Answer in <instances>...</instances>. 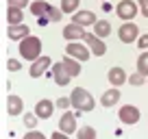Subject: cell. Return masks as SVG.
<instances>
[{"instance_id": "obj_10", "label": "cell", "mask_w": 148, "mask_h": 139, "mask_svg": "<svg viewBox=\"0 0 148 139\" xmlns=\"http://www.w3.org/2000/svg\"><path fill=\"white\" fill-rule=\"evenodd\" d=\"M59 130H63L65 135L76 133V115L70 113L68 109H65V113L61 115V120H59Z\"/></svg>"}, {"instance_id": "obj_6", "label": "cell", "mask_w": 148, "mask_h": 139, "mask_svg": "<svg viewBox=\"0 0 148 139\" xmlns=\"http://www.w3.org/2000/svg\"><path fill=\"white\" fill-rule=\"evenodd\" d=\"M85 44L89 46V50H92V55H96V57H102L107 52V46H105V42H102L98 35H89V33H85Z\"/></svg>"}, {"instance_id": "obj_9", "label": "cell", "mask_w": 148, "mask_h": 139, "mask_svg": "<svg viewBox=\"0 0 148 139\" xmlns=\"http://www.w3.org/2000/svg\"><path fill=\"white\" fill-rule=\"evenodd\" d=\"M55 102H50V100H46V98H44V100H39L35 104V113H37V117H39V120H50L52 117V113H55Z\"/></svg>"}, {"instance_id": "obj_7", "label": "cell", "mask_w": 148, "mask_h": 139, "mask_svg": "<svg viewBox=\"0 0 148 139\" xmlns=\"http://www.w3.org/2000/svg\"><path fill=\"white\" fill-rule=\"evenodd\" d=\"M118 117H120V122H124V124H137L139 122V109L133 107V104H124V107L120 109V113H118Z\"/></svg>"}, {"instance_id": "obj_30", "label": "cell", "mask_w": 148, "mask_h": 139, "mask_svg": "<svg viewBox=\"0 0 148 139\" xmlns=\"http://www.w3.org/2000/svg\"><path fill=\"white\" fill-rule=\"evenodd\" d=\"M26 139H44V133H39V130H28L26 133Z\"/></svg>"}, {"instance_id": "obj_8", "label": "cell", "mask_w": 148, "mask_h": 139, "mask_svg": "<svg viewBox=\"0 0 148 139\" xmlns=\"http://www.w3.org/2000/svg\"><path fill=\"white\" fill-rule=\"evenodd\" d=\"M48 67H50V59H48V57H39V59H35V61L31 63L28 74H31V78H39V76L46 74Z\"/></svg>"}, {"instance_id": "obj_15", "label": "cell", "mask_w": 148, "mask_h": 139, "mask_svg": "<svg viewBox=\"0 0 148 139\" xmlns=\"http://www.w3.org/2000/svg\"><path fill=\"white\" fill-rule=\"evenodd\" d=\"M7 104H9L7 111H9V115H13V117L24 111V100L20 96H9V98H7Z\"/></svg>"}, {"instance_id": "obj_11", "label": "cell", "mask_w": 148, "mask_h": 139, "mask_svg": "<svg viewBox=\"0 0 148 139\" xmlns=\"http://www.w3.org/2000/svg\"><path fill=\"white\" fill-rule=\"evenodd\" d=\"M52 76H55V83L59 85V87H68L70 78H72L63 63H55V65H52Z\"/></svg>"}, {"instance_id": "obj_29", "label": "cell", "mask_w": 148, "mask_h": 139, "mask_svg": "<svg viewBox=\"0 0 148 139\" xmlns=\"http://www.w3.org/2000/svg\"><path fill=\"white\" fill-rule=\"evenodd\" d=\"M55 104H57L59 109H63V111H65V109H68L70 104H72V100H68V98H59V100H57Z\"/></svg>"}, {"instance_id": "obj_27", "label": "cell", "mask_w": 148, "mask_h": 139, "mask_svg": "<svg viewBox=\"0 0 148 139\" xmlns=\"http://www.w3.org/2000/svg\"><path fill=\"white\" fill-rule=\"evenodd\" d=\"M61 13H63V11L57 9V7H50V9H48V18H50L52 22H59V20H61Z\"/></svg>"}, {"instance_id": "obj_32", "label": "cell", "mask_w": 148, "mask_h": 139, "mask_svg": "<svg viewBox=\"0 0 148 139\" xmlns=\"http://www.w3.org/2000/svg\"><path fill=\"white\" fill-rule=\"evenodd\" d=\"M137 46L142 48V50H146V48H148V35H139V39H137Z\"/></svg>"}, {"instance_id": "obj_25", "label": "cell", "mask_w": 148, "mask_h": 139, "mask_svg": "<svg viewBox=\"0 0 148 139\" xmlns=\"http://www.w3.org/2000/svg\"><path fill=\"white\" fill-rule=\"evenodd\" d=\"M37 120H39V117H37V113H26V115H24V126H26L28 130L35 128V126H37Z\"/></svg>"}, {"instance_id": "obj_24", "label": "cell", "mask_w": 148, "mask_h": 139, "mask_svg": "<svg viewBox=\"0 0 148 139\" xmlns=\"http://www.w3.org/2000/svg\"><path fill=\"white\" fill-rule=\"evenodd\" d=\"M76 135H79V139H94L96 137V130L92 126H83V128L76 130Z\"/></svg>"}, {"instance_id": "obj_18", "label": "cell", "mask_w": 148, "mask_h": 139, "mask_svg": "<svg viewBox=\"0 0 148 139\" xmlns=\"http://www.w3.org/2000/svg\"><path fill=\"white\" fill-rule=\"evenodd\" d=\"M100 102H102V107H113L116 102H120V89L113 87V89H109V91H105L102 98H100Z\"/></svg>"}, {"instance_id": "obj_4", "label": "cell", "mask_w": 148, "mask_h": 139, "mask_svg": "<svg viewBox=\"0 0 148 139\" xmlns=\"http://www.w3.org/2000/svg\"><path fill=\"white\" fill-rule=\"evenodd\" d=\"M116 13H118V18H122V20H133L135 15H137V5H135L133 0H122L120 5L116 7Z\"/></svg>"}, {"instance_id": "obj_34", "label": "cell", "mask_w": 148, "mask_h": 139, "mask_svg": "<svg viewBox=\"0 0 148 139\" xmlns=\"http://www.w3.org/2000/svg\"><path fill=\"white\" fill-rule=\"evenodd\" d=\"M142 13H144V18H148V7H146V9H142Z\"/></svg>"}, {"instance_id": "obj_1", "label": "cell", "mask_w": 148, "mask_h": 139, "mask_svg": "<svg viewBox=\"0 0 148 139\" xmlns=\"http://www.w3.org/2000/svg\"><path fill=\"white\" fill-rule=\"evenodd\" d=\"M39 52H42V39L39 37L28 35V37H24L20 42V55H22V59L33 63L35 59H39Z\"/></svg>"}, {"instance_id": "obj_28", "label": "cell", "mask_w": 148, "mask_h": 139, "mask_svg": "<svg viewBox=\"0 0 148 139\" xmlns=\"http://www.w3.org/2000/svg\"><path fill=\"white\" fill-rule=\"evenodd\" d=\"M7 67H9V72H18V70H22V65H20V61L9 59V61H7Z\"/></svg>"}, {"instance_id": "obj_14", "label": "cell", "mask_w": 148, "mask_h": 139, "mask_svg": "<svg viewBox=\"0 0 148 139\" xmlns=\"http://www.w3.org/2000/svg\"><path fill=\"white\" fill-rule=\"evenodd\" d=\"M126 80H129V76L124 74V70H122V67H111L109 70V83L113 85V87H122Z\"/></svg>"}, {"instance_id": "obj_2", "label": "cell", "mask_w": 148, "mask_h": 139, "mask_svg": "<svg viewBox=\"0 0 148 139\" xmlns=\"http://www.w3.org/2000/svg\"><path fill=\"white\" fill-rule=\"evenodd\" d=\"M70 100H72V107L76 109V111H94V98L89 91H85L83 87H74L72 89V96H70Z\"/></svg>"}, {"instance_id": "obj_20", "label": "cell", "mask_w": 148, "mask_h": 139, "mask_svg": "<svg viewBox=\"0 0 148 139\" xmlns=\"http://www.w3.org/2000/svg\"><path fill=\"white\" fill-rule=\"evenodd\" d=\"M109 33H111V24L107 22V20H100V22L94 24V35H98L100 39H105Z\"/></svg>"}, {"instance_id": "obj_26", "label": "cell", "mask_w": 148, "mask_h": 139, "mask_svg": "<svg viewBox=\"0 0 148 139\" xmlns=\"http://www.w3.org/2000/svg\"><path fill=\"white\" fill-rule=\"evenodd\" d=\"M129 83L133 85V87H139V85L144 83V74H142V72H135L133 76H129Z\"/></svg>"}, {"instance_id": "obj_16", "label": "cell", "mask_w": 148, "mask_h": 139, "mask_svg": "<svg viewBox=\"0 0 148 139\" xmlns=\"http://www.w3.org/2000/svg\"><path fill=\"white\" fill-rule=\"evenodd\" d=\"M7 35H9L11 39H24L31 35V31H28L26 24H11L9 31H7Z\"/></svg>"}, {"instance_id": "obj_13", "label": "cell", "mask_w": 148, "mask_h": 139, "mask_svg": "<svg viewBox=\"0 0 148 139\" xmlns=\"http://www.w3.org/2000/svg\"><path fill=\"white\" fill-rule=\"evenodd\" d=\"M72 22H74V24H79V26H94L98 20H96V15H94L92 11H76Z\"/></svg>"}, {"instance_id": "obj_22", "label": "cell", "mask_w": 148, "mask_h": 139, "mask_svg": "<svg viewBox=\"0 0 148 139\" xmlns=\"http://www.w3.org/2000/svg\"><path fill=\"white\" fill-rule=\"evenodd\" d=\"M81 0H61V11L63 13H76Z\"/></svg>"}, {"instance_id": "obj_3", "label": "cell", "mask_w": 148, "mask_h": 139, "mask_svg": "<svg viewBox=\"0 0 148 139\" xmlns=\"http://www.w3.org/2000/svg\"><path fill=\"white\" fill-rule=\"evenodd\" d=\"M118 37H120V42H124V44H133L135 39H139V28H137V24H133V22L122 24L120 31H118Z\"/></svg>"}, {"instance_id": "obj_5", "label": "cell", "mask_w": 148, "mask_h": 139, "mask_svg": "<svg viewBox=\"0 0 148 139\" xmlns=\"http://www.w3.org/2000/svg\"><path fill=\"white\" fill-rule=\"evenodd\" d=\"M65 52H68L70 57H74V59H79V61H87L89 57H92V50H89V48H85L83 44H76V42H70L68 48H65Z\"/></svg>"}, {"instance_id": "obj_12", "label": "cell", "mask_w": 148, "mask_h": 139, "mask_svg": "<svg viewBox=\"0 0 148 139\" xmlns=\"http://www.w3.org/2000/svg\"><path fill=\"white\" fill-rule=\"evenodd\" d=\"M63 37L68 39V42H76V39H83L85 37V31L83 26H79V24H68V26L63 28Z\"/></svg>"}, {"instance_id": "obj_21", "label": "cell", "mask_w": 148, "mask_h": 139, "mask_svg": "<svg viewBox=\"0 0 148 139\" xmlns=\"http://www.w3.org/2000/svg\"><path fill=\"white\" fill-rule=\"evenodd\" d=\"M7 20H9V24H22V20H24L22 9H18V7H9V11H7Z\"/></svg>"}, {"instance_id": "obj_19", "label": "cell", "mask_w": 148, "mask_h": 139, "mask_svg": "<svg viewBox=\"0 0 148 139\" xmlns=\"http://www.w3.org/2000/svg\"><path fill=\"white\" fill-rule=\"evenodd\" d=\"M50 7L52 5H48L44 0H37V2L31 5V13L35 15V18H44V15H48V9H50Z\"/></svg>"}, {"instance_id": "obj_31", "label": "cell", "mask_w": 148, "mask_h": 139, "mask_svg": "<svg viewBox=\"0 0 148 139\" xmlns=\"http://www.w3.org/2000/svg\"><path fill=\"white\" fill-rule=\"evenodd\" d=\"M28 5V0H9V7H18V9H24Z\"/></svg>"}, {"instance_id": "obj_33", "label": "cell", "mask_w": 148, "mask_h": 139, "mask_svg": "<svg viewBox=\"0 0 148 139\" xmlns=\"http://www.w3.org/2000/svg\"><path fill=\"white\" fill-rule=\"evenodd\" d=\"M137 2H139V7H142V9H146V7H148V0H137Z\"/></svg>"}, {"instance_id": "obj_23", "label": "cell", "mask_w": 148, "mask_h": 139, "mask_svg": "<svg viewBox=\"0 0 148 139\" xmlns=\"http://www.w3.org/2000/svg\"><path fill=\"white\" fill-rule=\"evenodd\" d=\"M137 72H142L144 76H148V52H142L137 59Z\"/></svg>"}, {"instance_id": "obj_17", "label": "cell", "mask_w": 148, "mask_h": 139, "mask_svg": "<svg viewBox=\"0 0 148 139\" xmlns=\"http://www.w3.org/2000/svg\"><path fill=\"white\" fill-rule=\"evenodd\" d=\"M61 63L65 65V70L70 72V76H72V78H74V76H79V74H81V63H79V59H74V57L65 55Z\"/></svg>"}]
</instances>
